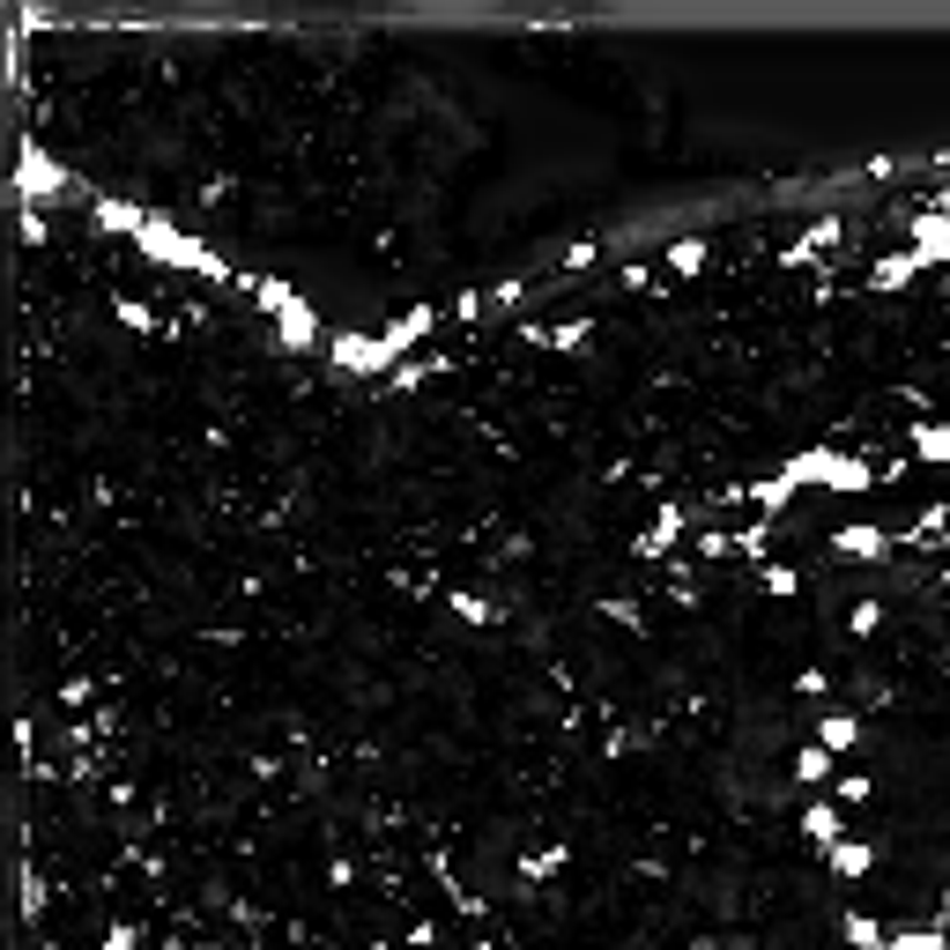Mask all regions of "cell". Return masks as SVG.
I'll return each instance as SVG.
<instances>
[{"label": "cell", "mask_w": 950, "mask_h": 950, "mask_svg": "<svg viewBox=\"0 0 950 950\" xmlns=\"http://www.w3.org/2000/svg\"><path fill=\"white\" fill-rule=\"evenodd\" d=\"M817 743H825L832 757L854 751V743H861V713H839V705H832V713H817Z\"/></svg>", "instance_id": "12"}, {"label": "cell", "mask_w": 950, "mask_h": 950, "mask_svg": "<svg viewBox=\"0 0 950 950\" xmlns=\"http://www.w3.org/2000/svg\"><path fill=\"white\" fill-rule=\"evenodd\" d=\"M802 839L832 854L839 839H847V825H839V809H832V802H809V809H802Z\"/></svg>", "instance_id": "11"}, {"label": "cell", "mask_w": 950, "mask_h": 950, "mask_svg": "<svg viewBox=\"0 0 950 950\" xmlns=\"http://www.w3.org/2000/svg\"><path fill=\"white\" fill-rule=\"evenodd\" d=\"M876 624H884V601H876V595H869V601H854V609H847V631H854V639H869Z\"/></svg>", "instance_id": "24"}, {"label": "cell", "mask_w": 950, "mask_h": 950, "mask_svg": "<svg viewBox=\"0 0 950 950\" xmlns=\"http://www.w3.org/2000/svg\"><path fill=\"white\" fill-rule=\"evenodd\" d=\"M520 342H535V350H579L587 342V320H557V327H520Z\"/></svg>", "instance_id": "13"}, {"label": "cell", "mask_w": 950, "mask_h": 950, "mask_svg": "<svg viewBox=\"0 0 950 950\" xmlns=\"http://www.w3.org/2000/svg\"><path fill=\"white\" fill-rule=\"evenodd\" d=\"M134 246L149 252V260H164V268H186V276H200V282H238V268H230L224 252L200 246V238H186V230L164 224V216H149V230H142Z\"/></svg>", "instance_id": "2"}, {"label": "cell", "mask_w": 950, "mask_h": 950, "mask_svg": "<svg viewBox=\"0 0 950 950\" xmlns=\"http://www.w3.org/2000/svg\"><path fill=\"white\" fill-rule=\"evenodd\" d=\"M601 260V238H579V246H565V276H579V268H595Z\"/></svg>", "instance_id": "26"}, {"label": "cell", "mask_w": 950, "mask_h": 950, "mask_svg": "<svg viewBox=\"0 0 950 950\" xmlns=\"http://www.w3.org/2000/svg\"><path fill=\"white\" fill-rule=\"evenodd\" d=\"M90 216H97V230H112V238H142V230H149V208H134V200H120V194H97Z\"/></svg>", "instance_id": "6"}, {"label": "cell", "mask_w": 950, "mask_h": 950, "mask_svg": "<svg viewBox=\"0 0 950 950\" xmlns=\"http://www.w3.org/2000/svg\"><path fill=\"white\" fill-rule=\"evenodd\" d=\"M913 260H921V268H943L950 260V216L943 208H921V216H913Z\"/></svg>", "instance_id": "5"}, {"label": "cell", "mask_w": 950, "mask_h": 950, "mask_svg": "<svg viewBox=\"0 0 950 950\" xmlns=\"http://www.w3.org/2000/svg\"><path fill=\"white\" fill-rule=\"evenodd\" d=\"M839 936H847L854 950H884V943H891V936H884V928H876L869 913H847V921H839Z\"/></svg>", "instance_id": "21"}, {"label": "cell", "mask_w": 950, "mask_h": 950, "mask_svg": "<svg viewBox=\"0 0 950 950\" xmlns=\"http://www.w3.org/2000/svg\"><path fill=\"white\" fill-rule=\"evenodd\" d=\"M869 861H876L869 839H839V847H832V876H869Z\"/></svg>", "instance_id": "18"}, {"label": "cell", "mask_w": 950, "mask_h": 950, "mask_svg": "<svg viewBox=\"0 0 950 950\" xmlns=\"http://www.w3.org/2000/svg\"><path fill=\"white\" fill-rule=\"evenodd\" d=\"M699 557H735V535H699Z\"/></svg>", "instance_id": "29"}, {"label": "cell", "mask_w": 950, "mask_h": 950, "mask_svg": "<svg viewBox=\"0 0 950 950\" xmlns=\"http://www.w3.org/2000/svg\"><path fill=\"white\" fill-rule=\"evenodd\" d=\"M327 357H334V372H357V379H394L401 372V350L386 334H327Z\"/></svg>", "instance_id": "3"}, {"label": "cell", "mask_w": 950, "mask_h": 950, "mask_svg": "<svg viewBox=\"0 0 950 950\" xmlns=\"http://www.w3.org/2000/svg\"><path fill=\"white\" fill-rule=\"evenodd\" d=\"M913 276H921V260H913L906 246H899V252H884V260L869 268V282H876V290H906Z\"/></svg>", "instance_id": "14"}, {"label": "cell", "mask_w": 950, "mask_h": 950, "mask_svg": "<svg viewBox=\"0 0 950 950\" xmlns=\"http://www.w3.org/2000/svg\"><path fill=\"white\" fill-rule=\"evenodd\" d=\"M832 550L869 565V557H891V535H884V527H869V520H854V527H839V535H832Z\"/></svg>", "instance_id": "9"}, {"label": "cell", "mask_w": 950, "mask_h": 950, "mask_svg": "<svg viewBox=\"0 0 950 950\" xmlns=\"http://www.w3.org/2000/svg\"><path fill=\"white\" fill-rule=\"evenodd\" d=\"M705 252H713L705 238H675V246H669V276H699V268H705Z\"/></svg>", "instance_id": "20"}, {"label": "cell", "mask_w": 950, "mask_h": 950, "mask_svg": "<svg viewBox=\"0 0 950 950\" xmlns=\"http://www.w3.org/2000/svg\"><path fill=\"white\" fill-rule=\"evenodd\" d=\"M16 194H23V208H38L45 194H68V164H52L38 142H23V156H16Z\"/></svg>", "instance_id": "4"}, {"label": "cell", "mask_w": 950, "mask_h": 950, "mask_svg": "<svg viewBox=\"0 0 950 950\" xmlns=\"http://www.w3.org/2000/svg\"><path fill=\"white\" fill-rule=\"evenodd\" d=\"M276 334H282L298 357L320 350V312H312V298H290V304H282V312H276Z\"/></svg>", "instance_id": "7"}, {"label": "cell", "mask_w": 950, "mask_h": 950, "mask_svg": "<svg viewBox=\"0 0 950 950\" xmlns=\"http://www.w3.org/2000/svg\"><path fill=\"white\" fill-rule=\"evenodd\" d=\"M120 320L134 327V334H156V312H149L142 298H120Z\"/></svg>", "instance_id": "27"}, {"label": "cell", "mask_w": 950, "mask_h": 950, "mask_svg": "<svg viewBox=\"0 0 950 950\" xmlns=\"http://www.w3.org/2000/svg\"><path fill=\"white\" fill-rule=\"evenodd\" d=\"M757 579H765V595H802V572H795V565H773V557H765V565H757Z\"/></svg>", "instance_id": "23"}, {"label": "cell", "mask_w": 950, "mask_h": 950, "mask_svg": "<svg viewBox=\"0 0 950 950\" xmlns=\"http://www.w3.org/2000/svg\"><path fill=\"white\" fill-rule=\"evenodd\" d=\"M675 543H683V505H661V513L647 520V535H639L631 550H639V557H669Z\"/></svg>", "instance_id": "8"}, {"label": "cell", "mask_w": 950, "mask_h": 950, "mask_svg": "<svg viewBox=\"0 0 950 950\" xmlns=\"http://www.w3.org/2000/svg\"><path fill=\"white\" fill-rule=\"evenodd\" d=\"M104 950H142V928H134V921H112V928H104Z\"/></svg>", "instance_id": "28"}, {"label": "cell", "mask_w": 950, "mask_h": 950, "mask_svg": "<svg viewBox=\"0 0 950 950\" xmlns=\"http://www.w3.org/2000/svg\"><path fill=\"white\" fill-rule=\"evenodd\" d=\"M438 320H446L438 304H409V312H394V320H386V342H394V350H409V342H424Z\"/></svg>", "instance_id": "10"}, {"label": "cell", "mask_w": 950, "mask_h": 950, "mask_svg": "<svg viewBox=\"0 0 950 950\" xmlns=\"http://www.w3.org/2000/svg\"><path fill=\"white\" fill-rule=\"evenodd\" d=\"M913 461H950V416H943V424H921V431H913Z\"/></svg>", "instance_id": "19"}, {"label": "cell", "mask_w": 950, "mask_h": 950, "mask_svg": "<svg viewBox=\"0 0 950 950\" xmlns=\"http://www.w3.org/2000/svg\"><path fill=\"white\" fill-rule=\"evenodd\" d=\"M906 543H928V550H950V505H928L921 520H913V535Z\"/></svg>", "instance_id": "16"}, {"label": "cell", "mask_w": 950, "mask_h": 950, "mask_svg": "<svg viewBox=\"0 0 950 950\" xmlns=\"http://www.w3.org/2000/svg\"><path fill=\"white\" fill-rule=\"evenodd\" d=\"M557 869H565V847H543V854H527V861H520L527 884H543V876H557Z\"/></svg>", "instance_id": "25"}, {"label": "cell", "mask_w": 950, "mask_h": 950, "mask_svg": "<svg viewBox=\"0 0 950 950\" xmlns=\"http://www.w3.org/2000/svg\"><path fill=\"white\" fill-rule=\"evenodd\" d=\"M453 617H468V624H498V601L491 595H446Z\"/></svg>", "instance_id": "22"}, {"label": "cell", "mask_w": 950, "mask_h": 950, "mask_svg": "<svg viewBox=\"0 0 950 950\" xmlns=\"http://www.w3.org/2000/svg\"><path fill=\"white\" fill-rule=\"evenodd\" d=\"M795 779H802V787H825V779H832V751H825V743H802V751H795Z\"/></svg>", "instance_id": "17"}, {"label": "cell", "mask_w": 950, "mask_h": 950, "mask_svg": "<svg viewBox=\"0 0 950 950\" xmlns=\"http://www.w3.org/2000/svg\"><path fill=\"white\" fill-rule=\"evenodd\" d=\"M787 475H795V491H839V498L876 491V468L861 453H839V446H802L795 461H787Z\"/></svg>", "instance_id": "1"}, {"label": "cell", "mask_w": 950, "mask_h": 950, "mask_svg": "<svg viewBox=\"0 0 950 950\" xmlns=\"http://www.w3.org/2000/svg\"><path fill=\"white\" fill-rule=\"evenodd\" d=\"M743 498H751V505H765V513H787V505H795V475L779 468V475H765V483H751Z\"/></svg>", "instance_id": "15"}]
</instances>
